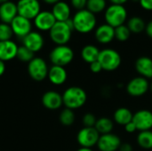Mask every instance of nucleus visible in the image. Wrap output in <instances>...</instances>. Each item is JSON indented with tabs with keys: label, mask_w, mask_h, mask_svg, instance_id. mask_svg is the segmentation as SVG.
<instances>
[{
	"label": "nucleus",
	"mask_w": 152,
	"mask_h": 151,
	"mask_svg": "<svg viewBox=\"0 0 152 151\" xmlns=\"http://www.w3.org/2000/svg\"><path fill=\"white\" fill-rule=\"evenodd\" d=\"M134 68L139 76L146 79H152V59L149 56L139 57L134 63Z\"/></svg>",
	"instance_id": "6ab92c4d"
},
{
	"label": "nucleus",
	"mask_w": 152,
	"mask_h": 151,
	"mask_svg": "<svg viewBox=\"0 0 152 151\" xmlns=\"http://www.w3.org/2000/svg\"><path fill=\"white\" fill-rule=\"evenodd\" d=\"M140 5L146 11H152V0H140Z\"/></svg>",
	"instance_id": "c9c22d12"
},
{
	"label": "nucleus",
	"mask_w": 152,
	"mask_h": 151,
	"mask_svg": "<svg viewBox=\"0 0 152 151\" xmlns=\"http://www.w3.org/2000/svg\"><path fill=\"white\" fill-rule=\"evenodd\" d=\"M145 32H146V34H147V36L149 37L152 38V20L146 24Z\"/></svg>",
	"instance_id": "58836bf2"
},
{
	"label": "nucleus",
	"mask_w": 152,
	"mask_h": 151,
	"mask_svg": "<svg viewBox=\"0 0 152 151\" xmlns=\"http://www.w3.org/2000/svg\"><path fill=\"white\" fill-rule=\"evenodd\" d=\"M61 95L65 108L72 110L78 109L85 106L88 98L85 89L77 85L68 87Z\"/></svg>",
	"instance_id": "f257e3e1"
},
{
	"label": "nucleus",
	"mask_w": 152,
	"mask_h": 151,
	"mask_svg": "<svg viewBox=\"0 0 152 151\" xmlns=\"http://www.w3.org/2000/svg\"><path fill=\"white\" fill-rule=\"evenodd\" d=\"M52 13L53 14L56 21H66L70 19L71 9L68 3L64 1H60L53 5Z\"/></svg>",
	"instance_id": "4be33fe9"
},
{
	"label": "nucleus",
	"mask_w": 152,
	"mask_h": 151,
	"mask_svg": "<svg viewBox=\"0 0 152 151\" xmlns=\"http://www.w3.org/2000/svg\"><path fill=\"white\" fill-rule=\"evenodd\" d=\"M77 151H94L93 150V149H89V148H79Z\"/></svg>",
	"instance_id": "37998d69"
},
{
	"label": "nucleus",
	"mask_w": 152,
	"mask_h": 151,
	"mask_svg": "<svg viewBox=\"0 0 152 151\" xmlns=\"http://www.w3.org/2000/svg\"><path fill=\"white\" fill-rule=\"evenodd\" d=\"M98 61L101 63L104 71L112 72L120 67L122 58L117 50L112 48H104L100 52Z\"/></svg>",
	"instance_id": "20e7f679"
},
{
	"label": "nucleus",
	"mask_w": 152,
	"mask_h": 151,
	"mask_svg": "<svg viewBox=\"0 0 152 151\" xmlns=\"http://www.w3.org/2000/svg\"><path fill=\"white\" fill-rule=\"evenodd\" d=\"M150 91L152 93V81L150 82Z\"/></svg>",
	"instance_id": "a18cd8bd"
},
{
	"label": "nucleus",
	"mask_w": 152,
	"mask_h": 151,
	"mask_svg": "<svg viewBox=\"0 0 152 151\" xmlns=\"http://www.w3.org/2000/svg\"><path fill=\"white\" fill-rule=\"evenodd\" d=\"M126 91L131 97H142L150 91V81L141 76L134 77L126 84Z\"/></svg>",
	"instance_id": "6e6552de"
},
{
	"label": "nucleus",
	"mask_w": 152,
	"mask_h": 151,
	"mask_svg": "<svg viewBox=\"0 0 152 151\" xmlns=\"http://www.w3.org/2000/svg\"><path fill=\"white\" fill-rule=\"evenodd\" d=\"M55 22L56 20L50 11H41L34 19V24L40 31H50Z\"/></svg>",
	"instance_id": "dca6fc26"
},
{
	"label": "nucleus",
	"mask_w": 152,
	"mask_h": 151,
	"mask_svg": "<svg viewBox=\"0 0 152 151\" xmlns=\"http://www.w3.org/2000/svg\"><path fill=\"white\" fill-rule=\"evenodd\" d=\"M12 36L13 32L11 28V25L8 23L0 22V41L12 40Z\"/></svg>",
	"instance_id": "2f4dec72"
},
{
	"label": "nucleus",
	"mask_w": 152,
	"mask_h": 151,
	"mask_svg": "<svg viewBox=\"0 0 152 151\" xmlns=\"http://www.w3.org/2000/svg\"><path fill=\"white\" fill-rule=\"evenodd\" d=\"M124 127H125V131L126 133H135L137 131V128H136V126H135V125L134 124L133 121L126 124Z\"/></svg>",
	"instance_id": "e433bc0d"
},
{
	"label": "nucleus",
	"mask_w": 152,
	"mask_h": 151,
	"mask_svg": "<svg viewBox=\"0 0 152 151\" xmlns=\"http://www.w3.org/2000/svg\"><path fill=\"white\" fill-rule=\"evenodd\" d=\"M45 4H55L56 3L60 2L61 0H43Z\"/></svg>",
	"instance_id": "79ce46f5"
},
{
	"label": "nucleus",
	"mask_w": 152,
	"mask_h": 151,
	"mask_svg": "<svg viewBox=\"0 0 152 151\" xmlns=\"http://www.w3.org/2000/svg\"><path fill=\"white\" fill-rule=\"evenodd\" d=\"M106 8H107L106 0H87L86 9L95 15L101 13L102 12H104Z\"/></svg>",
	"instance_id": "c85d7f7f"
},
{
	"label": "nucleus",
	"mask_w": 152,
	"mask_h": 151,
	"mask_svg": "<svg viewBox=\"0 0 152 151\" xmlns=\"http://www.w3.org/2000/svg\"><path fill=\"white\" fill-rule=\"evenodd\" d=\"M43 106L49 110H56L63 105L62 95L53 90L45 92L42 96Z\"/></svg>",
	"instance_id": "f3484780"
},
{
	"label": "nucleus",
	"mask_w": 152,
	"mask_h": 151,
	"mask_svg": "<svg viewBox=\"0 0 152 151\" xmlns=\"http://www.w3.org/2000/svg\"><path fill=\"white\" fill-rule=\"evenodd\" d=\"M21 40H22V45L29 49L34 53L41 51L45 44L44 36L38 31H31Z\"/></svg>",
	"instance_id": "4468645a"
},
{
	"label": "nucleus",
	"mask_w": 152,
	"mask_h": 151,
	"mask_svg": "<svg viewBox=\"0 0 152 151\" xmlns=\"http://www.w3.org/2000/svg\"><path fill=\"white\" fill-rule=\"evenodd\" d=\"M47 77L53 85H62L68 79V72L64 67L52 65L49 68Z\"/></svg>",
	"instance_id": "a211bd4d"
},
{
	"label": "nucleus",
	"mask_w": 152,
	"mask_h": 151,
	"mask_svg": "<svg viewBox=\"0 0 152 151\" xmlns=\"http://www.w3.org/2000/svg\"><path fill=\"white\" fill-rule=\"evenodd\" d=\"M94 127L101 135L110 133H112L114 129V121L113 119H110V117H102L97 119V122Z\"/></svg>",
	"instance_id": "393cba45"
},
{
	"label": "nucleus",
	"mask_w": 152,
	"mask_h": 151,
	"mask_svg": "<svg viewBox=\"0 0 152 151\" xmlns=\"http://www.w3.org/2000/svg\"><path fill=\"white\" fill-rule=\"evenodd\" d=\"M73 30L74 25L72 18H70L66 21H56L50 29L49 36L56 45H64L69 42Z\"/></svg>",
	"instance_id": "7ed1b4c3"
},
{
	"label": "nucleus",
	"mask_w": 152,
	"mask_h": 151,
	"mask_svg": "<svg viewBox=\"0 0 152 151\" xmlns=\"http://www.w3.org/2000/svg\"><path fill=\"white\" fill-rule=\"evenodd\" d=\"M134 113L126 107H120L117 109L113 114V121L114 123L125 126L126 124L132 122Z\"/></svg>",
	"instance_id": "5701e85b"
},
{
	"label": "nucleus",
	"mask_w": 152,
	"mask_h": 151,
	"mask_svg": "<svg viewBox=\"0 0 152 151\" xmlns=\"http://www.w3.org/2000/svg\"><path fill=\"white\" fill-rule=\"evenodd\" d=\"M17 9L18 15L31 20L41 12V4L38 0H19Z\"/></svg>",
	"instance_id": "9d476101"
},
{
	"label": "nucleus",
	"mask_w": 152,
	"mask_h": 151,
	"mask_svg": "<svg viewBox=\"0 0 152 151\" xmlns=\"http://www.w3.org/2000/svg\"><path fill=\"white\" fill-rule=\"evenodd\" d=\"M112 4H120V5H124V4H126L128 0H109Z\"/></svg>",
	"instance_id": "ea45409f"
},
{
	"label": "nucleus",
	"mask_w": 152,
	"mask_h": 151,
	"mask_svg": "<svg viewBox=\"0 0 152 151\" xmlns=\"http://www.w3.org/2000/svg\"><path fill=\"white\" fill-rule=\"evenodd\" d=\"M34 54L35 53L33 52H31L29 49H28L24 45H20L18 47L16 58L22 62H28V63L35 57Z\"/></svg>",
	"instance_id": "7c9ffc66"
},
{
	"label": "nucleus",
	"mask_w": 152,
	"mask_h": 151,
	"mask_svg": "<svg viewBox=\"0 0 152 151\" xmlns=\"http://www.w3.org/2000/svg\"><path fill=\"white\" fill-rule=\"evenodd\" d=\"M118 151H134V148L128 142H122L118 149Z\"/></svg>",
	"instance_id": "4c0bfd02"
},
{
	"label": "nucleus",
	"mask_w": 152,
	"mask_h": 151,
	"mask_svg": "<svg viewBox=\"0 0 152 151\" xmlns=\"http://www.w3.org/2000/svg\"><path fill=\"white\" fill-rule=\"evenodd\" d=\"M74 56L75 54L72 48L67 44H64L56 45L54 48H53L49 54V59L53 65L65 68L73 61Z\"/></svg>",
	"instance_id": "423d86ee"
},
{
	"label": "nucleus",
	"mask_w": 152,
	"mask_h": 151,
	"mask_svg": "<svg viewBox=\"0 0 152 151\" xmlns=\"http://www.w3.org/2000/svg\"><path fill=\"white\" fill-rule=\"evenodd\" d=\"M100 136L95 127H83L77 134V142L81 148L93 149L97 145Z\"/></svg>",
	"instance_id": "1a4fd4ad"
},
{
	"label": "nucleus",
	"mask_w": 152,
	"mask_h": 151,
	"mask_svg": "<svg viewBox=\"0 0 152 151\" xmlns=\"http://www.w3.org/2000/svg\"><path fill=\"white\" fill-rule=\"evenodd\" d=\"M137 131H148L152 129V111L149 109H140L134 113L133 120Z\"/></svg>",
	"instance_id": "ddd939ff"
},
{
	"label": "nucleus",
	"mask_w": 152,
	"mask_h": 151,
	"mask_svg": "<svg viewBox=\"0 0 152 151\" xmlns=\"http://www.w3.org/2000/svg\"><path fill=\"white\" fill-rule=\"evenodd\" d=\"M18 15L17 4L7 1L0 4V20L4 23L10 24L12 20Z\"/></svg>",
	"instance_id": "412c9836"
},
{
	"label": "nucleus",
	"mask_w": 152,
	"mask_h": 151,
	"mask_svg": "<svg viewBox=\"0 0 152 151\" xmlns=\"http://www.w3.org/2000/svg\"><path fill=\"white\" fill-rule=\"evenodd\" d=\"M122 142L118 135L110 133L100 136L96 145L100 151H118Z\"/></svg>",
	"instance_id": "9b49d317"
},
{
	"label": "nucleus",
	"mask_w": 152,
	"mask_h": 151,
	"mask_svg": "<svg viewBox=\"0 0 152 151\" xmlns=\"http://www.w3.org/2000/svg\"><path fill=\"white\" fill-rule=\"evenodd\" d=\"M48 65L41 57H34L28 63V73L35 81L41 82L45 80L48 76Z\"/></svg>",
	"instance_id": "0eeeda50"
},
{
	"label": "nucleus",
	"mask_w": 152,
	"mask_h": 151,
	"mask_svg": "<svg viewBox=\"0 0 152 151\" xmlns=\"http://www.w3.org/2000/svg\"><path fill=\"white\" fill-rule=\"evenodd\" d=\"M10 25L13 35L21 39L32 31V24L30 20H28L20 15H17L10 23Z\"/></svg>",
	"instance_id": "f8f14e48"
},
{
	"label": "nucleus",
	"mask_w": 152,
	"mask_h": 151,
	"mask_svg": "<svg viewBox=\"0 0 152 151\" xmlns=\"http://www.w3.org/2000/svg\"><path fill=\"white\" fill-rule=\"evenodd\" d=\"M97 119L98 118L95 117L94 113H91V112L86 113L82 118V123H83L84 127H94L97 122Z\"/></svg>",
	"instance_id": "473e14b6"
},
{
	"label": "nucleus",
	"mask_w": 152,
	"mask_h": 151,
	"mask_svg": "<svg viewBox=\"0 0 152 151\" xmlns=\"http://www.w3.org/2000/svg\"><path fill=\"white\" fill-rule=\"evenodd\" d=\"M7 1H10V0H0V4H2L5 3V2H7Z\"/></svg>",
	"instance_id": "c03bdc74"
},
{
	"label": "nucleus",
	"mask_w": 152,
	"mask_h": 151,
	"mask_svg": "<svg viewBox=\"0 0 152 151\" xmlns=\"http://www.w3.org/2000/svg\"><path fill=\"white\" fill-rule=\"evenodd\" d=\"M89 67H90L91 72L94 73V74H99V73H101V72L103 70V69H102V65H101V63H100L98 61H94V62L89 64Z\"/></svg>",
	"instance_id": "f704fd0d"
},
{
	"label": "nucleus",
	"mask_w": 152,
	"mask_h": 151,
	"mask_svg": "<svg viewBox=\"0 0 152 151\" xmlns=\"http://www.w3.org/2000/svg\"><path fill=\"white\" fill-rule=\"evenodd\" d=\"M131 31L128 27L124 24L115 28V38L119 42H126L131 36Z\"/></svg>",
	"instance_id": "c756f323"
},
{
	"label": "nucleus",
	"mask_w": 152,
	"mask_h": 151,
	"mask_svg": "<svg viewBox=\"0 0 152 151\" xmlns=\"http://www.w3.org/2000/svg\"><path fill=\"white\" fill-rule=\"evenodd\" d=\"M74 30L80 34H88L94 31L97 26L96 15L86 8L77 11L72 17Z\"/></svg>",
	"instance_id": "f03ea898"
},
{
	"label": "nucleus",
	"mask_w": 152,
	"mask_h": 151,
	"mask_svg": "<svg viewBox=\"0 0 152 151\" xmlns=\"http://www.w3.org/2000/svg\"><path fill=\"white\" fill-rule=\"evenodd\" d=\"M94 37L102 44H108L115 39V28L107 23L96 27L94 29Z\"/></svg>",
	"instance_id": "2eb2a0df"
},
{
	"label": "nucleus",
	"mask_w": 152,
	"mask_h": 151,
	"mask_svg": "<svg viewBox=\"0 0 152 151\" xmlns=\"http://www.w3.org/2000/svg\"><path fill=\"white\" fill-rule=\"evenodd\" d=\"M70 4L72 7L79 11V10H83L86 8L87 0H70Z\"/></svg>",
	"instance_id": "72a5a7b5"
},
{
	"label": "nucleus",
	"mask_w": 152,
	"mask_h": 151,
	"mask_svg": "<svg viewBox=\"0 0 152 151\" xmlns=\"http://www.w3.org/2000/svg\"><path fill=\"white\" fill-rule=\"evenodd\" d=\"M100 52H101V50L96 45L90 44L85 45L82 48L80 55H81L82 60L85 62H86L88 64H91V63L98 61Z\"/></svg>",
	"instance_id": "b1692460"
},
{
	"label": "nucleus",
	"mask_w": 152,
	"mask_h": 151,
	"mask_svg": "<svg viewBox=\"0 0 152 151\" xmlns=\"http://www.w3.org/2000/svg\"><path fill=\"white\" fill-rule=\"evenodd\" d=\"M126 26L130 29L131 33L134 34H140L145 30L146 22L140 16H133L127 20Z\"/></svg>",
	"instance_id": "a878e982"
},
{
	"label": "nucleus",
	"mask_w": 152,
	"mask_h": 151,
	"mask_svg": "<svg viewBox=\"0 0 152 151\" xmlns=\"http://www.w3.org/2000/svg\"><path fill=\"white\" fill-rule=\"evenodd\" d=\"M127 10L124 5L110 4L104 11V19L107 24L114 28L124 25L127 20Z\"/></svg>",
	"instance_id": "39448f33"
},
{
	"label": "nucleus",
	"mask_w": 152,
	"mask_h": 151,
	"mask_svg": "<svg viewBox=\"0 0 152 151\" xmlns=\"http://www.w3.org/2000/svg\"><path fill=\"white\" fill-rule=\"evenodd\" d=\"M18 47L12 40L0 41V61L5 62L16 58Z\"/></svg>",
	"instance_id": "aec40b11"
},
{
	"label": "nucleus",
	"mask_w": 152,
	"mask_h": 151,
	"mask_svg": "<svg viewBox=\"0 0 152 151\" xmlns=\"http://www.w3.org/2000/svg\"><path fill=\"white\" fill-rule=\"evenodd\" d=\"M59 120L62 125L65 126H70L75 123L76 120V115L74 110L69 109H63L59 116Z\"/></svg>",
	"instance_id": "cd10ccee"
},
{
	"label": "nucleus",
	"mask_w": 152,
	"mask_h": 151,
	"mask_svg": "<svg viewBox=\"0 0 152 151\" xmlns=\"http://www.w3.org/2000/svg\"><path fill=\"white\" fill-rule=\"evenodd\" d=\"M4 72H5V64H4V61H0V77L3 76Z\"/></svg>",
	"instance_id": "a19ab883"
},
{
	"label": "nucleus",
	"mask_w": 152,
	"mask_h": 151,
	"mask_svg": "<svg viewBox=\"0 0 152 151\" xmlns=\"http://www.w3.org/2000/svg\"><path fill=\"white\" fill-rule=\"evenodd\" d=\"M132 1H134V2H139L140 0H132Z\"/></svg>",
	"instance_id": "49530a36"
},
{
	"label": "nucleus",
	"mask_w": 152,
	"mask_h": 151,
	"mask_svg": "<svg viewBox=\"0 0 152 151\" xmlns=\"http://www.w3.org/2000/svg\"><path fill=\"white\" fill-rule=\"evenodd\" d=\"M137 144L143 150H152V130L139 132L136 137Z\"/></svg>",
	"instance_id": "bb28decb"
}]
</instances>
